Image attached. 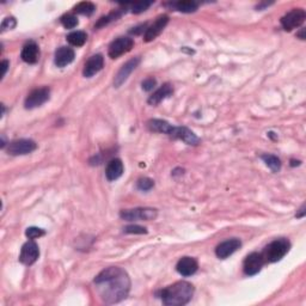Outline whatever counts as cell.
Here are the masks:
<instances>
[{
  "instance_id": "obj_28",
  "label": "cell",
  "mask_w": 306,
  "mask_h": 306,
  "mask_svg": "<svg viewBox=\"0 0 306 306\" xmlns=\"http://www.w3.org/2000/svg\"><path fill=\"white\" fill-rule=\"evenodd\" d=\"M152 5V2H139V3H134L132 5V12L135 13V15H139V13L145 12L149 6Z\"/></svg>"
},
{
  "instance_id": "obj_13",
  "label": "cell",
  "mask_w": 306,
  "mask_h": 306,
  "mask_svg": "<svg viewBox=\"0 0 306 306\" xmlns=\"http://www.w3.org/2000/svg\"><path fill=\"white\" fill-rule=\"evenodd\" d=\"M139 63H140V57H134V59H131L129 61H127V63L121 67L116 76H115L114 86L120 87L121 85L128 79V77L131 76V73L137 69Z\"/></svg>"
},
{
  "instance_id": "obj_17",
  "label": "cell",
  "mask_w": 306,
  "mask_h": 306,
  "mask_svg": "<svg viewBox=\"0 0 306 306\" xmlns=\"http://www.w3.org/2000/svg\"><path fill=\"white\" fill-rule=\"evenodd\" d=\"M20 57L26 64H36L40 59V48L34 41L25 43L23 47L22 53H20Z\"/></svg>"
},
{
  "instance_id": "obj_25",
  "label": "cell",
  "mask_w": 306,
  "mask_h": 306,
  "mask_svg": "<svg viewBox=\"0 0 306 306\" xmlns=\"http://www.w3.org/2000/svg\"><path fill=\"white\" fill-rule=\"evenodd\" d=\"M95 10H96V6H95L93 3L81 2L78 5H76L74 12L79 13V15H83V16H91L95 12Z\"/></svg>"
},
{
  "instance_id": "obj_15",
  "label": "cell",
  "mask_w": 306,
  "mask_h": 306,
  "mask_svg": "<svg viewBox=\"0 0 306 306\" xmlns=\"http://www.w3.org/2000/svg\"><path fill=\"white\" fill-rule=\"evenodd\" d=\"M103 66H104L103 55H102V54H96V55H93L89 60L86 61V64H85L84 70H83L84 77H86V78L94 77L95 74H97L102 69H103Z\"/></svg>"
},
{
  "instance_id": "obj_12",
  "label": "cell",
  "mask_w": 306,
  "mask_h": 306,
  "mask_svg": "<svg viewBox=\"0 0 306 306\" xmlns=\"http://www.w3.org/2000/svg\"><path fill=\"white\" fill-rule=\"evenodd\" d=\"M168 23H169V17L166 15L158 17V18L155 20V23L146 29V32L144 34L145 42H151V41L157 39V37L161 35V33L163 32V30L165 29V26Z\"/></svg>"
},
{
  "instance_id": "obj_26",
  "label": "cell",
  "mask_w": 306,
  "mask_h": 306,
  "mask_svg": "<svg viewBox=\"0 0 306 306\" xmlns=\"http://www.w3.org/2000/svg\"><path fill=\"white\" fill-rule=\"evenodd\" d=\"M121 15H122L121 11H118V10H116V11H114V12L109 13L108 16L102 17V18L98 19V22L96 23V24H95V29L103 28V26L108 25L109 23H110V22H114V20H116V19L120 18Z\"/></svg>"
},
{
  "instance_id": "obj_11",
  "label": "cell",
  "mask_w": 306,
  "mask_h": 306,
  "mask_svg": "<svg viewBox=\"0 0 306 306\" xmlns=\"http://www.w3.org/2000/svg\"><path fill=\"white\" fill-rule=\"evenodd\" d=\"M169 137L172 139H178V140H182L185 141L186 144L193 146L198 145L200 142L198 135L187 127H176V126H172L171 131H170L169 133Z\"/></svg>"
},
{
  "instance_id": "obj_35",
  "label": "cell",
  "mask_w": 306,
  "mask_h": 306,
  "mask_svg": "<svg viewBox=\"0 0 306 306\" xmlns=\"http://www.w3.org/2000/svg\"><path fill=\"white\" fill-rule=\"evenodd\" d=\"M304 216H305V205H302L301 208L299 209V213H297V216H295V217H297V218H302Z\"/></svg>"
},
{
  "instance_id": "obj_7",
  "label": "cell",
  "mask_w": 306,
  "mask_h": 306,
  "mask_svg": "<svg viewBox=\"0 0 306 306\" xmlns=\"http://www.w3.org/2000/svg\"><path fill=\"white\" fill-rule=\"evenodd\" d=\"M37 148L36 142L30 139H18V140H13L9 144L8 152L9 155L12 156H23L29 155L35 151Z\"/></svg>"
},
{
  "instance_id": "obj_31",
  "label": "cell",
  "mask_w": 306,
  "mask_h": 306,
  "mask_svg": "<svg viewBox=\"0 0 306 306\" xmlns=\"http://www.w3.org/2000/svg\"><path fill=\"white\" fill-rule=\"evenodd\" d=\"M17 24L16 19L13 18V17H8V18H5L4 20H3L2 23V30L0 32L2 33H5L6 30H12L15 29V26Z\"/></svg>"
},
{
  "instance_id": "obj_34",
  "label": "cell",
  "mask_w": 306,
  "mask_h": 306,
  "mask_svg": "<svg viewBox=\"0 0 306 306\" xmlns=\"http://www.w3.org/2000/svg\"><path fill=\"white\" fill-rule=\"evenodd\" d=\"M2 67H3V77H5L6 72H8V67H9V61L4 60L2 63Z\"/></svg>"
},
{
  "instance_id": "obj_33",
  "label": "cell",
  "mask_w": 306,
  "mask_h": 306,
  "mask_svg": "<svg viewBox=\"0 0 306 306\" xmlns=\"http://www.w3.org/2000/svg\"><path fill=\"white\" fill-rule=\"evenodd\" d=\"M156 85H157V80L155 78H147V79L142 81L141 86L145 91H152L156 87Z\"/></svg>"
},
{
  "instance_id": "obj_23",
  "label": "cell",
  "mask_w": 306,
  "mask_h": 306,
  "mask_svg": "<svg viewBox=\"0 0 306 306\" xmlns=\"http://www.w3.org/2000/svg\"><path fill=\"white\" fill-rule=\"evenodd\" d=\"M87 40V35L84 32H73L67 35V41L70 45L74 47H81L85 45Z\"/></svg>"
},
{
  "instance_id": "obj_30",
  "label": "cell",
  "mask_w": 306,
  "mask_h": 306,
  "mask_svg": "<svg viewBox=\"0 0 306 306\" xmlns=\"http://www.w3.org/2000/svg\"><path fill=\"white\" fill-rule=\"evenodd\" d=\"M45 231L42 229H39V227H29L25 231V236L29 238V239H36V238L45 236Z\"/></svg>"
},
{
  "instance_id": "obj_24",
  "label": "cell",
  "mask_w": 306,
  "mask_h": 306,
  "mask_svg": "<svg viewBox=\"0 0 306 306\" xmlns=\"http://www.w3.org/2000/svg\"><path fill=\"white\" fill-rule=\"evenodd\" d=\"M262 161L266 163V165L268 168L271 169L273 172H279L281 169V161L279 159L277 156L273 155H263L262 156Z\"/></svg>"
},
{
  "instance_id": "obj_10",
  "label": "cell",
  "mask_w": 306,
  "mask_h": 306,
  "mask_svg": "<svg viewBox=\"0 0 306 306\" xmlns=\"http://www.w3.org/2000/svg\"><path fill=\"white\" fill-rule=\"evenodd\" d=\"M40 257V249L39 246L34 242V240H29L24 246L22 247L19 255L20 263L25 264V266H32L35 262L39 260Z\"/></svg>"
},
{
  "instance_id": "obj_37",
  "label": "cell",
  "mask_w": 306,
  "mask_h": 306,
  "mask_svg": "<svg viewBox=\"0 0 306 306\" xmlns=\"http://www.w3.org/2000/svg\"><path fill=\"white\" fill-rule=\"evenodd\" d=\"M299 164H300V162H299V161H297V162H295V161H292V164H291V165H292V166H295V165H299Z\"/></svg>"
},
{
  "instance_id": "obj_8",
  "label": "cell",
  "mask_w": 306,
  "mask_h": 306,
  "mask_svg": "<svg viewBox=\"0 0 306 306\" xmlns=\"http://www.w3.org/2000/svg\"><path fill=\"white\" fill-rule=\"evenodd\" d=\"M50 97V90L49 87H39V89L33 90L32 93L28 95L25 100V108L26 109H34L37 107H41L42 104H45Z\"/></svg>"
},
{
  "instance_id": "obj_22",
  "label": "cell",
  "mask_w": 306,
  "mask_h": 306,
  "mask_svg": "<svg viewBox=\"0 0 306 306\" xmlns=\"http://www.w3.org/2000/svg\"><path fill=\"white\" fill-rule=\"evenodd\" d=\"M171 6L175 10H177V11L183 13L195 12L196 10L199 9L198 3L193 2V0H181V2L173 3V4H171Z\"/></svg>"
},
{
  "instance_id": "obj_14",
  "label": "cell",
  "mask_w": 306,
  "mask_h": 306,
  "mask_svg": "<svg viewBox=\"0 0 306 306\" xmlns=\"http://www.w3.org/2000/svg\"><path fill=\"white\" fill-rule=\"evenodd\" d=\"M242 247V242L237 238H232V239H227L225 242L220 243L216 249V255L222 260H225L231 255L236 253V251Z\"/></svg>"
},
{
  "instance_id": "obj_1",
  "label": "cell",
  "mask_w": 306,
  "mask_h": 306,
  "mask_svg": "<svg viewBox=\"0 0 306 306\" xmlns=\"http://www.w3.org/2000/svg\"><path fill=\"white\" fill-rule=\"evenodd\" d=\"M95 290L105 304L120 302L128 297L131 291V279L120 267H109L102 270L94 280Z\"/></svg>"
},
{
  "instance_id": "obj_21",
  "label": "cell",
  "mask_w": 306,
  "mask_h": 306,
  "mask_svg": "<svg viewBox=\"0 0 306 306\" xmlns=\"http://www.w3.org/2000/svg\"><path fill=\"white\" fill-rule=\"evenodd\" d=\"M147 128L151 132H156V133H163L169 135L170 131H171L172 125H170L169 122H166L164 120H149L147 122Z\"/></svg>"
},
{
  "instance_id": "obj_36",
  "label": "cell",
  "mask_w": 306,
  "mask_h": 306,
  "mask_svg": "<svg viewBox=\"0 0 306 306\" xmlns=\"http://www.w3.org/2000/svg\"><path fill=\"white\" fill-rule=\"evenodd\" d=\"M298 37H300L301 40H305L306 39V37H305V29H301L300 30V33L298 34Z\"/></svg>"
},
{
  "instance_id": "obj_18",
  "label": "cell",
  "mask_w": 306,
  "mask_h": 306,
  "mask_svg": "<svg viewBox=\"0 0 306 306\" xmlns=\"http://www.w3.org/2000/svg\"><path fill=\"white\" fill-rule=\"evenodd\" d=\"M74 56H76V53H74L72 48H70V47H60L55 52L54 63H55L57 67H65L72 63Z\"/></svg>"
},
{
  "instance_id": "obj_6",
  "label": "cell",
  "mask_w": 306,
  "mask_h": 306,
  "mask_svg": "<svg viewBox=\"0 0 306 306\" xmlns=\"http://www.w3.org/2000/svg\"><path fill=\"white\" fill-rule=\"evenodd\" d=\"M133 46L134 41L131 37H118L109 46L108 54L111 59H117L118 56L124 55V54L128 53L129 50H132Z\"/></svg>"
},
{
  "instance_id": "obj_19",
  "label": "cell",
  "mask_w": 306,
  "mask_h": 306,
  "mask_svg": "<svg viewBox=\"0 0 306 306\" xmlns=\"http://www.w3.org/2000/svg\"><path fill=\"white\" fill-rule=\"evenodd\" d=\"M122 173H124V163L121 159H111L105 168V176H107L108 181H115V179L120 178Z\"/></svg>"
},
{
  "instance_id": "obj_27",
  "label": "cell",
  "mask_w": 306,
  "mask_h": 306,
  "mask_svg": "<svg viewBox=\"0 0 306 306\" xmlns=\"http://www.w3.org/2000/svg\"><path fill=\"white\" fill-rule=\"evenodd\" d=\"M60 22L61 24L64 25V28L66 29H74L78 24H79V20H78L77 16H74L73 13H67V15L63 16L61 17Z\"/></svg>"
},
{
  "instance_id": "obj_4",
  "label": "cell",
  "mask_w": 306,
  "mask_h": 306,
  "mask_svg": "<svg viewBox=\"0 0 306 306\" xmlns=\"http://www.w3.org/2000/svg\"><path fill=\"white\" fill-rule=\"evenodd\" d=\"M157 209L155 208H147V207H139V208H133V209H126L121 210L120 217L124 220L127 222H148V220H153L157 218Z\"/></svg>"
},
{
  "instance_id": "obj_3",
  "label": "cell",
  "mask_w": 306,
  "mask_h": 306,
  "mask_svg": "<svg viewBox=\"0 0 306 306\" xmlns=\"http://www.w3.org/2000/svg\"><path fill=\"white\" fill-rule=\"evenodd\" d=\"M290 248L291 243L288 242V239H286V238H279V239H275L270 244H268L266 249H264V253L262 255H263L266 262L274 263V262L282 260L285 257V255L288 253Z\"/></svg>"
},
{
  "instance_id": "obj_20",
  "label": "cell",
  "mask_w": 306,
  "mask_h": 306,
  "mask_svg": "<svg viewBox=\"0 0 306 306\" xmlns=\"http://www.w3.org/2000/svg\"><path fill=\"white\" fill-rule=\"evenodd\" d=\"M173 94V87L171 84L166 83L163 85V86L159 87V89L156 91V93H153V95H151L148 98V104L151 105H157L161 103L162 101H164L165 98H168L169 96H171Z\"/></svg>"
},
{
  "instance_id": "obj_5",
  "label": "cell",
  "mask_w": 306,
  "mask_h": 306,
  "mask_svg": "<svg viewBox=\"0 0 306 306\" xmlns=\"http://www.w3.org/2000/svg\"><path fill=\"white\" fill-rule=\"evenodd\" d=\"M306 13L302 9H293L281 18V25L286 32H291L305 22Z\"/></svg>"
},
{
  "instance_id": "obj_29",
  "label": "cell",
  "mask_w": 306,
  "mask_h": 306,
  "mask_svg": "<svg viewBox=\"0 0 306 306\" xmlns=\"http://www.w3.org/2000/svg\"><path fill=\"white\" fill-rule=\"evenodd\" d=\"M137 187H138V189L142 190V192H148V190H151L153 187H155V182H153L151 178L144 177V178L139 179Z\"/></svg>"
},
{
  "instance_id": "obj_2",
  "label": "cell",
  "mask_w": 306,
  "mask_h": 306,
  "mask_svg": "<svg viewBox=\"0 0 306 306\" xmlns=\"http://www.w3.org/2000/svg\"><path fill=\"white\" fill-rule=\"evenodd\" d=\"M194 295V286L187 281H178L161 292L163 304L166 306H182L188 304Z\"/></svg>"
},
{
  "instance_id": "obj_16",
  "label": "cell",
  "mask_w": 306,
  "mask_h": 306,
  "mask_svg": "<svg viewBox=\"0 0 306 306\" xmlns=\"http://www.w3.org/2000/svg\"><path fill=\"white\" fill-rule=\"evenodd\" d=\"M199 264L198 261L195 260V258L193 257H182L181 260L177 262V266H176V269L183 277H192L196 273V270H198Z\"/></svg>"
},
{
  "instance_id": "obj_32",
  "label": "cell",
  "mask_w": 306,
  "mask_h": 306,
  "mask_svg": "<svg viewBox=\"0 0 306 306\" xmlns=\"http://www.w3.org/2000/svg\"><path fill=\"white\" fill-rule=\"evenodd\" d=\"M125 232L126 233H135V234H144L147 233V230L145 227L139 226V225H129L127 227H125Z\"/></svg>"
},
{
  "instance_id": "obj_9",
  "label": "cell",
  "mask_w": 306,
  "mask_h": 306,
  "mask_svg": "<svg viewBox=\"0 0 306 306\" xmlns=\"http://www.w3.org/2000/svg\"><path fill=\"white\" fill-rule=\"evenodd\" d=\"M264 263H266V260H264L262 254L253 253L248 255L243 264L244 273H246V275H249V277L256 275L257 273H260L262 267L264 266Z\"/></svg>"
}]
</instances>
